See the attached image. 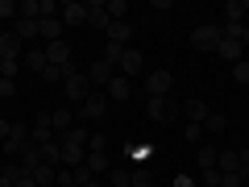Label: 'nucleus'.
Returning a JSON list of instances; mask_svg holds the SVG:
<instances>
[{"label": "nucleus", "instance_id": "f257e3e1", "mask_svg": "<svg viewBox=\"0 0 249 187\" xmlns=\"http://www.w3.org/2000/svg\"><path fill=\"white\" fill-rule=\"evenodd\" d=\"M29 142H34V146L58 142V133H54V125H50V112H37V121L29 125Z\"/></svg>", "mask_w": 249, "mask_h": 187}, {"label": "nucleus", "instance_id": "f03ea898", "mask_svg": "<svg viewBox=\"0 0 249 187\" xmlns=\"http://www.w3.org/2000/svg\"><path fill=\"white\" fill-rule=\"evenodd\" d=\"M220 46V25H196L191 29V50H216Z\"/></svg>", "mask_w": 249, "mask_h": 187}, {"label": "nucleus", "instance_id": "7ed1b4c3", "mask_svg": "<svg viewBox=\"0 0 249 187\" xmlns=\"http://www.w3.org/2000/svg\"><path fill=\"white\" fill-rule=\"evenodd\" d=\"M83 75H88L91 92H96V88H108V83H112L116 67H112V62H108V58H96V62H91V67H88V71H83Z\"/></svg>", "mask_w": 249, "mask_h": 187}, {"label": "nucleus", "instance_id": "20e7f679", "mask_svg": "<svg viewBox=\"0 0 249 187\" xmlns=\"http://www.w3.org/2000/svg\"><path fill=\"white\" fill-rule=\"evenodd\" d=\"M79 116H83V121H100V116H108V92H91V96L79 104Z\"/></svg>", "mask_w": 249, "mask_h": 187}, {"label": "nucleus", "instance_id": "39448f33", "mask_svg": "<svg viewBox=\"0 0 249 187\" xmlns=\"http://www.w3.org/2000/svg\"><path fill=\"white\" fill-rule=\"evenodd\" d=\"M62 92H67V100H71V104H83V100L91 96V83H88V75H83V71H75L71 79L62 83Z\"/></svg>", "mask_w": 249, "mask_h": 187}, {"label": "nucleus", "instance_id": "423d86ee", "mask_svg": "<svg viewBox=\"0 0 249 187\" xmlns=\"http://www.w3.org/2000/svg\"><path fill=\"white\" fill-rule=\"evenodd\" d=\"M142 67H145L142 50H133V46H124L121 62H116V75H124V79H133V75H142Z\"/></svg>", "mask_w": 249, "mask_h": 187}, {"label": "nucleus", "instance_id": "0eeeda50", "mask_svg": "<svg viewBox=\"0 0 249 187\" xmlns=\"http://www.w3.org/2000/svg\"><path fill=\"white\" fill-rule=\"evenodd\" d=\"M170 83H175V75H170V71H154L150 79H145V100H166Z\"/></svg>", "mask_w": 249, "mask_h": 187}, {"label": "nucleus", "instance_id": "6e6552de", "mask_svg": "<svg viewBox=\"0 0 249 187\" xmlns=\"http://www.w3.org/2000/svg\"><path fill=\"white\" fill-rule=\"evenodd\" d=\"M145 116L158 121V125H170V121L178 116V108L170 104V100H145Z\"/></svg>", "mask_w": 249, "mask_h": 187}, {"label": "nucleus", "instance_id": "1a4fd4ad", "mask_svg": "<svg viewBox=\"0 0 249 187\" xmlns=\"http://www.w3.org/2000/svg\"><path fill=\"white\" fill-rule=\"evenodd\" d=\"M21 67H25V71H34V75H42L46 67H50V62H46V46H29V50L21 54Z\"/></svg>", "mask_w": 249, "mask_h": 187}, {"label": "nucleus", "instance_id": "9d476101", "mask_svg": "<svg viewBox=\"0 0 249 187\" xmlns=\"http://www.w3.org/2000/svg\"><path fill=\"white\" fill-rule=\"evenodd\" d=\"M21 54H25V42H21L13 29H4V34H0V58H21Z\"/></svg>", "mask_w": 249, "mask_h": 187}, {"label": "nucleus", "instance_id": "9b49d317", "mask_svg": "<svg viewBox=\"0 0 249 187\" xmlns=\"http://www.w3.org/2000/svg\"><path fill=\"white\" fill-rule=\"evenodd\" d=\"M129 96H133V83L124 79V75H112V83H108V104H124Z\"/></svg>", "mask_w": 249, "mask_h": 187}, {"label": "nucleus", "instance_id": "f8f14e48", "mask_svg": "<svg viewBox=\"0 0 249 187\" xmlns=\"http://www.w3.org/2000/svg\"><path fill=\"white\" fill-rule=\"evenodd\" d=\"M216 54H220L224 62H241V58H245V42H237V37H220Z\"/></svg>", "mask_w": 249, "mask_h": 187}, {"label": "nucleus", "instance_id": "ddd939ff", "mask_svg": "<svg viewBox=\"0 0 249 187\" xmlns=\"http://www.w3.org/2000/svg\"><path fill=\"white\" fill-rule=\"evenodd\" d=\"M46 62H50V67H71V46L67 42H50L46 46Z\"/></svg>", "mask_w": 249, "mask_h": 187}, {"label": "nucleus", "instance_id": "4468645a", "mask_svg": "<svg viewBox=\"0 0 249 187\" xmlns=\"http://www.w3.org/2000/svg\"><path fill=\"white\" fill-rule=\"evenodd\" d=\"M88 25H91V29H108V25H112V17H108V4L91 0V4H88Z\"/></svg>", "mask_w": 249, "mask_h": 187}, {"label": "nucleus", "instance_id": "2eb2a0df", "mask_svg": "<svg viewBox=\"0 0 249 187\" xmlns=\"http://www.w3.org/2000/svg\"><path fill=\"white\" fill-rule=\"evenodd\" d=\"M58 17H62V25H88V4H75L71 0V4H62Z\"/></svg>", "mask_w": 249, "mask_h": 187}, {"label": "nucleus", "instance_id": "dca6fc26", "mask_svg": "<svg viewBox=\"0 0 249 187\" xmlns=\"http://www.w3.org/2000/svg\"><path fill=\"white\" fill-rule=\"evenodd\" d=\"M104 37H108V42H116V46H129V37H133V25H129V21H112V25L104 29Z\"/></svg>", "mask_w": 249, "mask_h": 187}, {"label": "nucleus", "instance_id": "f3484780", "mask_svg": "<svg viewBox=\"0 0 249 187\" xmlns=\"http://www.w3.org/2000/svg\"><path fill=\"white\" fill-rule=\"evenodd\" d=\"M178 112H187V125H204L208 121V104H204V100H187Z\"/></svg>", "mask_w": 249, "mask_h": 187}, {"label": "nucleus", "instance_id": "a211bd4d", "mask_svg": "<svg viewBox=\"0 0 249 187\" xmlns=\"http://www.w3.org/2000/svg\"><path fill=\"white\" fill-rule=\"evenodd\" d=\"M37 167H42V150H37V146L29 142L25 150H21V170H25V175H34Z\"/></svg>", "mask_w": 249, "mask_h": 187}, {"label": "nucleus", "instance_id": "6ab92c4d", "mask_svg": "<svg viewBox=\"0 0 249 187\" xmlns=\"http://www.w3.org/2000/svg\"><path fill=\"white\" fill-rule=\"evenodd\" d=\"M224 25H245V0H229L224 4Z\"/></svg>", "mask_w": 249, "mask_h": 187}, {"label": "nucleus", "instance_id": "aec40b11", "mask_svg": "<svg viewBox=\"0 0 249 187\" xmlns=\"http://www.w3.org/2000/svg\"><path fill=\"white\" fill-rule=\"evenodd\" d=\"M88 137H91V133L83 129V125H71V129H67L58 142H62V146H83V150H88Z\"/></svg>", "mask_w": 249, "mask_h": 187}, {"label": "nucleus", "instance_id": "412c9836", "mask_svg": "<svg viewBox=\"0 0 249 187\" xmlns=\"http://www.w3.org/2000/svg\"><path fill=\"white\" fill-rule=\"evenodd\" d=\"M13 34H17L21 42H42V37H37V21H25V17H17V25H13Z\"/></svg>", "mask_w": 249, "mask_h": 187}, {"label": "nucleus", "instance_id": "4be33fe9", "mask_svg": "<svg viewBox=\"0 0 249 187\" xmlns=\"http://www.w3.org/2000/svg\"><path fill=\"white\" fill-rule=\"evenodd\" d=\"M50 125H54V133H67L71 129V108H50Z\"/></svg>", "mask_w": 249, "mask_h": 187}, {"label": "nucleus", "instance_id": "5701e85b", "mask_svg": "<svg viewBox=\"0 0 249 187\" xmlns=\"http://www.w3.org/2000/svg\"><path fill=\"white\" fill-rule=\"evenodd\" d=\"M216 170H241V150H220V162H216Z\"/></svg>", "mask_w": 249, "mask_h": 187}, {"label": "nucleus", "instance_id": "b1692460", "mask_svg": "<svg viewBox=\"0 0 249 187\" xmlns=\"http://www.w3.org/2000/svg\"><path fill=\"white\" fill-rule=\"evenodd\" d=\"M54 179H58V167H46V162H42V167L34 170V183L37 187H54Z\"/></svg>", "mask_w": 249, "mask_h": 187}, {"label": "nucleus", "instance_id": "393cba45", "mask_svg": "<svg viewBox=\"0 0 249 187\" xmlns=\"http://www.w3.org/2000/svg\"><path fill=\"white\" fill-rule=\"evenodd\" d=\"M216 162H220V150L216 146H199V170H212Z\"/></svg>", "mask_w": 249, "mask_h": 187}, {"label": "nucleus", "instance_id": "a878e982", "mask_svg": "<svg viewBox=\"0 0 249 187\" xmlns=\"http://www.w3.org/2000/svg\"><path fill=\"white\" fill-rule=\"evenodd\" d=\"M83 167H88L91 175H108V170H112V167H108V154H88V162H83Z\"/></svg>", "mask_w": 249, "mask_h": 187}, {"label": "nucleus", "instance_id": "bb28decb", "mask_svg": "<svg viewBox=\"0 0 249 187\" xmlns=\"http://www.w3.org/2000/svg\"><path fill=\"white\" fill-rule=\"evenodd\" d=\"M229 129V116H220V112H208V121H204V133H224Z\"/></svg>", "mask_w": 249, "mask_h": 187}, {"label": "nucleus", "instance_id": "cd10ccee", "mask_svg": "<svg viewBox=\"0 0 249 187\" xmlns=\"http://www.w3.org/2000/svg\"><path fill=\"white\" fill-rule=\"evenodd\" d=\"M108 187H129V162L108 170Z\"/></svg>", "mask_w": 249, "mask_h": 187}, {"label": "nucleus", "instance_id": "c85d7f7f", "mask_svg": "<svg viewBox=\"0 0 249 187\" xmlns=\"http://www.w3.org/2000/svg\"><path fill=\"white\" fill-rule=\"evenodd\" d=\"M21 75V58H0V79H17Z\"/></svg>", "mask_w": 249, "mask_h": 187}, {"label": "nucleus", "instance_id": "c756f323", "mask_svg": "<svg viewBox=\"0 0 249 187\" xmlns=\"http://www.w3.org/2000/svg\"><path fill=\"white\" fill-rule=\"evenodd\" d=\"M37 79H42V83H67V67H46Z\"/></svg>", "mask_w": 249, "mask_h": 187}, {"label": "nucleus", "instance_id": "7c9ffc66", "mask_svg": "<svg viewBox=\"0 0 249 187\" xmlns=\"http://www.w3.org/2000/svg\"><path fill=\"white\" fill-rule=\"evenodd\" d=\"M21 17L25 21H42V0H25V4H21Z\"/></svg>", "mask_w": 249, "mask_h": 187}, {"label": "nucleus", "instance_id": "2f4dec72", "mask_svg": "<svg viewBox=\"0 0 249 187\" xmlns=\"http://www.w3.org/2000/svg\"><path fill=\"white\" fill-rule=\"evenodd\" d=\"M150 154H154V150H150V146H145V142H137V146H133V150H129V162H133V167H142V162H145V158H150Z\"/></svg>", "mask_w": 249, "mask_h": 187}, {"label": "nucleus", "instance_id": "473e14b6", "mask_svg": "<svg viewBox=\"0 0 249 187\" xmlns=\"http://www.w3.org/2000/svg\"><path fill=\"white\" fill-rule=\"evenodd\" d=\"M21 17V4H13V0H0V21H17Z\"/></svg>", "mask_w": 249, "mask_h": 187}, {"label": "nucleus", "instance_id": "72a5a7b5", "mask_svg": "<svg viewBox=\"0 0 249 187\" xmlns=\"http://www.w3.org/2000/svg\"><path fill=\"white\" fill-rule=\"evenodd\" d=\"M121 54H124V46H116V42H104V54H100V58H108L116 67V62H121Z\"/></svg>", "mask_w": 249, "mask_h": 187}, {"label": "nucleus", "instance_id": "f704fd0d", "mask_svg": "<svg viewBox=\"0 0 249 187\" xmlns=\"http://www.w3.org/2000/svg\"><path fill=\"white\" fill-rule=\"evenodd\" d=\"M124 13H129L124 0H108V17H112V21H124Z\"/></svg>", "mask_w": 249, "mask_h": 187}, {"label": "nucleus", "instance_id": "c9c22d12", "mask_svg": "<svg viewBox=\"0 0 249 187\" xmlns=\"http://www.w3.org/2000/svg\"><path fill=\"white\" fill-rule=\"evenodd\" d=\"M88 146H91L88 154H104V150H108V137H104V133H91V137H88Z\"/></svg>", "mask_w": 249, "mask_h": 187}, {"label": "nucleus", "instance_id": "e433bc0d", "mask_svg": "<svg viewBox=\"0 0 249 187\" xmlns=\"http://www.w3.org/2000/svg\"><path fill=\"white\" fill-rule=\"evenodd\" d=\"M220 187H245V179H241V170H229V175L220 170Z\"/></svg>", "mask_w": 249, "mask_h": 187}, {"label": "nucleus", "instance_id": "4c0bfd02", "mask_svg": "<svg viewBox=\"0 0 249 187\" xmlns=\"http://www.w3.org/2000/svg\"><path fill=\"white\" fill-rule=\"evenodd\" d=\"M232 79H237V83H249V62H245V58L232 62Z\"/></svg>", "mask_w": 249, "mask_h": 187}, {"label": "nucleus", "instance_id": "58836bf2", "mask_svg": "<svg viewBox=\"0 0 249 187\" xmlns=\"http://www.w3.org/2000/svg\"><path fill=\"white\" fill-rule=\"evenodd\" d=\"M204 137V125H187V146H196Z\"/></svg>", "mask_w": 249, "mask_h": 187}, {"label": "nucleus", "instance_id": "ea45409f", "mask_svg": "<svg viewBox=\"0 0 249 187\" xmlns=\"http://www.w3.org/2000/svg\"><path fill=\"white\" fill-rule=\"evenodd\" d=\"M58 13H62V9L54 4V0H42V21H46V17H58Z\"/></svg>", "mask_w": 249, "mask_h": 187}, {"label": "nucleus", "instance_id": "a19ab883", "mask_svg": "<svg viewBox=\"0 0 249 187\" xmlns=\"http://www.w3.org/2000/svg\"><path fill=\"white\" fill-rule=\"evenodd\" d=\"M199 179H204L208 187H220V170H216V167H212V170H204V175H199Z\"/></svg>", "mask_w": 249, "mask_h": 187}, {"label": "nucleus", "instance_id": "79ce46f5", "mask_svg": "<svg viewBox=\"0 0 249 187\" xmlns=\"http://www.w3.org/2000/svg\"><path fill=\"white\" fill-rule=\"evenodd\" d=\"M13 92H17V83H13V79H0V100H9Z\"/></svg>", "mask_w": 249, "mask_h": 187}, {"label": "nucleus", "instance_id": "37998d69", "mask_svg": "<svg viewBox=\"0 0 249 187\" xmlns=\"http://www.w3.org/2000/svg\"><path fill=\"white\" fill-rule=\"evenodd\" d=\"M241 179L249 183V150H241Z\"/></svg>", "mask_w": 249, "mask_h": 187}, {"label": "nucleus", "instance_id": "c03bdc74", "mask_svg": "<svg viewBox=\"0 0 249 187\" xmlns=\"http://www.w3.org/2000/svg\"><path fill=\"white\" fill-rule=\"evenodd\" d=\"M13 187H37V183H34V175H21L17 183H13Z\"/></svg>", "mask_w": 249, "mask_h": 187}, {"label": "nucleus", "instance_id": "a18cd8bd", "mask_svg": "<svg viewBox=\"0 0 249 187\" xmlns=\"http://www.w3.org/2000/svg\"><path fill=\"white\" fill-rule=\"evenodd\" d=\"M9 125H13V121H4V116H0V142H9Z\"/></svg>", "mask_w": 249, "mask_h": 187}, {"label": "nucleus", "instance_id": "49530a36", "mask_svg": "<svg viewBox=\"0 0 249 187\" xmlns=\"http://www.w3.org/2000/svg\"><path fill=\"white\" fill-rule=\"evenodd\" d=\"M175 187H196V179H187V175H178V179H175Z\"/></svg>", "mask_w": 249, "mask_h": 187}, {"label": "nucleus", "instance_id": "de8ad7c7", "mask_svg": "<svg viewBox=\"0 0 249 187\" xmlns=\"http://www.w3.org/2000/svg\"><path fill=\"white\" fill-rule=\"evenodd\" d=\"M241 42H245V46H249V25H245V29H241Z\"/></svg>", "mask_w": 249, "mask_h": 187}, {"label": "nucleus", "instance_id": "09e8293b", "mask_svg": "<svg viewBox=\"0 0 249 187\" xmlns=\"http://www.w3.org/2000/svg\"><path fill=\"white\" fill-rule=\"evenodd\" d=\"M245 62H249V54H245Z\"/></svg>", "mask_w": 249, "mask_h": 187}, {"label": "nucleus", "instance_id": "8fccbe9b", "mask_svg": "<svg viewBox=\"0 0 249 187\" xmlns=\"http://www.w3.org/2000/svg\"><path fill=\"white\" fill-rule=\"evenodd\" d=\"M71 187H79V183H71Z\"/></svg>", "mask_w": 249, "mask_h": 187}, {"label": "nucleus", "instance_id": "3c124183", "mask_svg": "<svg viewBox=\"0 0 249 187\" xmlns=\"http://www.w3.org/2000/svg\"><path fill=\"white\" fill-rule=\"evenodd\" d=\"M0 34H4V29H0Z\"/></svg>", "mask_w": 249, "mask_h": 187}]
</instances>
